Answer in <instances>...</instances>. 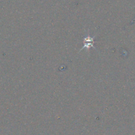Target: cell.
<instances>
[{"mask_svg":"<svg viewBox=\"0 0 135 135\" xmlns=\"http://www.w3.org/2000/svg\"><path fill=\"white\" fill-rule=\"evenodd\" d=\"M94 37H91L90 36L88 32H87V35L84 38V44L83 46V47L81 49V50H84V49H86V50H89L90 47H94ZM80 50V51H81Z\"/></svg>","mask_w":135,"mask_h":135,"instance_id":"cell-1","label":"cell"}]
</instances>
